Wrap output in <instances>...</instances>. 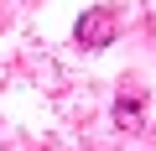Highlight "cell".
<instances>
[{"label":"cell","mask_w":156,"mask_h":151,"mask_svg":"<svg viewBox=\"0 0 156 151\" xmlns=\"http://www.w3.org/2000/svg\"><path fill=\"white\" fill-rule=\"evenodd\" d=\"M140 110H146V99L140 94H130V99H115V125H140Z\"/></svg>","instance_id":"obj_2"},{"label":"cell","mask_w":156,"mask_h":151,"mask_svg":"<svg viewBox=\"0 0 156 151\" xmlns=\"http://www.w3.org/2000/svg\"><path fill=\"white\" fill-rule=\"evenodd\" d=\"M115 31H120V11H115V5H94V11L78 16V26H73L78 47H89V52H104V47L115 42Z\"/></svg>","instance_id":"obj_1"}]
</instances>
